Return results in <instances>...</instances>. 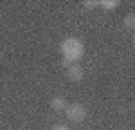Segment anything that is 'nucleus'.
<instances>
[{
  "instance_id": "obj_1",
  "label": "nucleus",
  "mask_w": 135,
  "mask_h": 130,
  "mask_svg": "<svg viewBox=\"0 0 135 130\" xmlns=\"http://www.w3.org/2000/svg\"><path fill=\"white\" fill-rule=\"evenodd\" d=\"M60 51H61L63 60H67L69 63H78L85 54V45L79 38H76V36H67L61 42Z\"/></svg>"
},
{
  "instance_id": "obj_2",
  "label": "nucleus",
  "mask_w": 135,
  "mask_h": 130,
  "mask_svg": "<svg viewBox=\"0 0 135 130\" xmlns=\"http://www.w3.org/2000/svg\"><path fill=\"white\" fill-rule=\"evenodd\" d=\"M65 116H67L69 121H72V123H81L86 118V108L81 103H70L69 107L65 108Z\"/></svg>"
},
{
  "instance_id": "obj_3",
  "label": "nucleus",
  "mask_w": 135,
  "mask_h": 130,
  "mask_svg": "<svg viewBox=\"0 0 135 130\" xmlns=\"http://www.w3.org/2000/svg\"><path fill=\"white\" fill-rule=\"evenodd\" d=\"M83 76H85L83 69H81V65H78V63H70L65 69V78L70 80V81H81Z\"/></svg>"
},
{
  "instance_id": "obj_4",
  "label": "nucleus",
  "mask_w": 135,
  "mask_h": 130,
  "mask_svg": "<svg viewBox=\"0 0 135 130\" xmlns=\"http://www.w3.org/2000/svg\"><path fill=\"white\" fill-rule=\"evenodd\" d=\"M67 107H69V105H67V99L63 96H56V98L51 99V108L54 112H63Z\"/></svg>"
},
{
  "instance_id": "obj_5",
  "label": "nucleus",
  "mask_w": 135,
  "mask_h": 130,
  "mask_svg": "<svg viewBox=\"0 0 135 130\" xmlns=\"http://www.w3.org/2000/svg\"><path fill=\"white\" fill-rule=\"evenodd\" d=\"M99 7H103L104 11H115L119 7V0H101Z\"/></svg>"
},
{
  "instance_id": "obj_6",
  "label": "nucleus",
  "mask_w": 135,
  "mask_h": 130,
  "mask_svg": "<svg viewBox=\"0 0 135 130\" xmlns=\"http://www.w3.org/2000/svg\"><path fill=\"white\" fill-rule=\"evenodd\" d=\"M123 24H124L126 29H133L135 31V15H128V16H124Z\"/></svg>"
},
{
  "instance_id": "obj_7",
  "label": "nucleus",
  "mask_w": 135,
  "mask_h": 130,
  "mask_svg": "<svg viewBox=\"0 0 135 130\" xmlns=\"http://www.w3.org/2000/svg\"><path fill=\"white\" fill-rule=\"evenodd\" d=\"M97 6H99V2H95V0H85L83 2V7H86V9H94Z\"/></svg>"
},
{
  "instance_id": "obj_8",
  "label": "nucleus",
  "mask_w": 135,
  "mask_h": 130,
  "mask_svg": "<svg viewBox=\"0 0 135 130\" xmlns=\"http://www.w3.org/2000/svg\"><path fill=\"white\" fill-rule=\"evenodd\" d=\"M52 130H70L67 125H56V127H52Z\"/></svg>"
},
{
  "instance_id": "obj_9",
  "label": "nucleus",
  "mask_w": 135,
  "mask_h": 130,
  "mask_svg": "<svg viewBox=\"0 0 135 130\" xmlns=\"http://www.w3.org/2000/svg\"><path fill=\"white\" fill-rule=\"evenodd\" d=\"M132 43H133V47H135V31H133V34H132Z\"/></svg>"
}]
</instances>
